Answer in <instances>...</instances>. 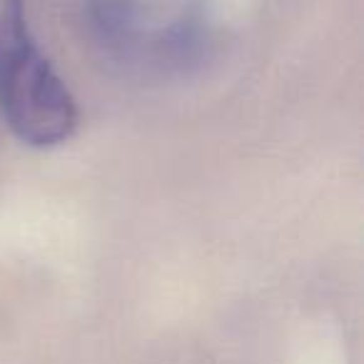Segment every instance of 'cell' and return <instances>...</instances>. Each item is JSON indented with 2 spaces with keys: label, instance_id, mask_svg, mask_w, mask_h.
Wrapping results in <instances>:
<instances>
[{
  "label": "cell",
  "instance_id": "2",
  "mask_svg": "<svg viewBox=\"0 0 364 364\" xmlns=\"http://www.w3.org/2000/svg\"><path fill=\"white\" fill-rule=\"evenodd\" d=\"M100 36L125 58L170 65L193 55L210 0H85Z\"/></svg>",
  "mask_w": 364,
  "mask_h": 364
},
{
  "label": "cell",
  "instance_id": "1",
  "mask_svg": "<svg viewBox=\"0 0 364 364\" xmlns=\"http://www.w3.org/2000/svg\"><path fill=\"white\" fill-rule=\"evenodd\" d=\"M0 110L31 147H55L77 127L75 97L36 46L26 0H0Z\"/></svg>",
  "mask_w": 364,
  "mask_h": 364
}]
</instances>
